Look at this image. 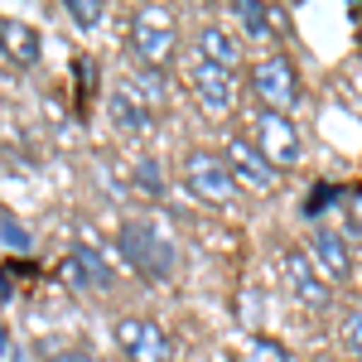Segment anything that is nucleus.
Instances as JSON below:
<instances>
[{"label":"nucleus","mask_w":362,"mask_h":362,"mask_svg":"<svg viewBox=\"0 0 362 362\" xmlns=\"http://www.w3.org/2000/svg\"><path fill=\"white\" fill-rule=\"evenodd\" d=\"M121 251H126L131 271L150 285L174 276V237H169V227L150 223V218H136L121 227Z\"/></svg>","instance_id":"nucleus-1"},{"label":"nucleus","mask_w":362,"mask_h":362,"mask_svg":"<svg viewBox=\"0 0 362 362\" xmlns=\"http://www.w3.org/2000/svg\"><path fill=\"white\" fill-rule=\"evenodd\" d=\"M179 49V29H174V15L165 5H140L136 20H131V54H136L140 68H169V58Z\"/></svg>","instance_id":"nucleus-2"},{"label":"nucleus","mask_w":362,"mask_h":362,"mask_svg":"<svg viewBox=\"0 0 362 362\" xmlns=\"http://www.w3.org/2000/svg\"><path fill=\"white\" fill-rule=\"evenodd\" d=\"M251 140H256V150L276 169H295L300 155H305V140L295 131V121L285 112H271V107H256L251 112Z\"/></svg>","instance_id":"nucleus-3"},{"label":"nucleus","mask_w":362,"mask_h":362,"mask_svg":"<svg viewBox=\"0 0 362 362\" xmlns=\"http://www.w3.org/2000/svg\"><path fill=\"white\" fill-rule=\"evenodd\" d=\"M251 92H256L261 107L290 116V107L300 102V68H295L285 54L261 58V63H251Z\"/></svg>","instance_id":"nucleus-4"},{"label":"nucleus","mask_w":362,"mask_h":362,"mask_svg":"<svg viewBox=\"0 0 362 362\" xmlns=\"http://www.w3.org/2000/svg\"><path fill=\"white\" fill-rule=\"evenodd\" d=\"M112 334H116V348L131 362H174V338L145 314H121Z\"/></svg>","instance_id":"nucleus-5"},{"label":"nucleus","mask_w":362,"mask_h":362,"mask_svg":"<svg viewBox=\"0 0 362 362\" xmlns=\"http://www.w3.org/2000/svg\"><path fill=\"white\" fill-rule=\"evenodd\" d=\"M227 169H232V184H237V194H256V198H266V194H276V184H280V169L256 150V140L247 136H237L232 145H227Z\"/></svg>","instance_id":"nucleus-6"},{"label":"nucleus","mask_w":362,"mask_h":362,"mask_svg":"<svg viewBox=\"0 0 362 362\" xmlns=\"http://www.w3.org/2000/svg\"><path fill=\"white\" fill-rule=\"evenodd\" d=\"M184 184L189 194L203 198V203H232L237 198V184H232V169H227L223 155H208V150H189L184 155Z\"/></svg>","instance_id":"nucleus-7"},{"label":"nucleus","mask_w":362,"mask_h":362,"mask_svg":"<svg viewBox=\"0 0 362 362\" xmlns=\"http://www.w3.org/2000/svg\"><path fill=\"white\" fill-rule=\"evenodd\" d=\"M280 271H285V285L295 290V300L309 309H329V300H334V285L319 276V266L309 261L305 247H285L280 251Z\"/></svg>","instance_id":"nucleus-8"},{"label":"nucleus","mask_w":362,"mask_h":362,"mask_svg":"<svg viewBox=\"0 0 362 362\" xmlns=\"http://www.w3.org/2000/svg\"><path fill=\"white\" fill-rule=\"evenodd\" d=\"M309 261L319 266V276L329 280V285H338V280L353 276V251H348V242H343V232H334V227H319V232H309Z\"/></svg>","instance_id":"nucleus-9"},{"label":"nucleus","mask_w":362,"mask_h":362,"mask_svg":"<svg viewBox=\"0 0 362 362\" xmlns=\"http://www.w3.org/2000/svg\"><path fill=\"white\" fill-rule=\"evenodd\" d=\"M189 83H194V97L208 112H232V102H237V78H232V68H218V63H203V58H198Z\"/></svg>","instance_id":"nucleus-10"},{"label":"nucleus","mask_w":362,"mask_h":362,"mask_svg":"<svg viewBox=\"0 0 362 362\" xmlns=\"http://www.w3.org/2000/svg\"><path fill=\"white\" fill-rule=\"evenodd\" d=\"M63 280H68L73 290H112V285H116L112 266L87 247V242H78V247L63 256Z\"/></svg>","instance_id":"nucleus-11"},{"label":"nucleus","mask_w":362,"mask_h":362,"mask_svg":"<svg viewBox=\"0 0 362 362\" xmlns=\"http://www.w3.org/2000/svg\"><path fill=\"white\" fill-rule=\"evenodd\" d=\"M198 58L203 63H218V68H237L242 63V44L223 25H203L198 29Z\"/></svg>","instance_id":"nucleus-12"},{"label":"nucleus","mask_w":362,"mask_h":362,"mask_svg":"<svg viewBox=\"0 0 362 362\" xmlns=\"http://www.w3.org/2000/svg\"><path fill=\"white\" fill-rule=\"evenodd\" d=\"M0 44H5V54L20 58V63H39V34L25 20H0Z\"/></svg>","instance_id":"nucleus-13"},{"label":"nucleus","mask_w":362,"mask_h":362,"mask_svg":"<svg viewBox=\"0 0 362 362\" xmlns=\"http://www.w3.org/2000/svg\"><path fill=\"white\" fill-rule=\"evenodd\" d=\"M107 112H112V121L121 126V131H150V107H145V102H136L126 87H121V92H112Z\"/></svg>","instance_id":"nucleus-14"},{"label":"nucleus","mask_w":362,"mask_h":362,"mask_svg":"<svg viewBox=\"0 0 362 362\" xmlns=\"http://www.w3.org/2000/svg\"><path fill=\"white\" fill-rule=\"evenodd\" d=\"M232 20L247 29V39H271V29H276L271 5H261V0H237L232 5Z\"/></svg>","instance_id":"nucleus-15"},{"label":"nucleus","mask_w":362,"mask_h":362,"mask_svg":"<svg viewBox=\"0 0 362 362\" xmlns=\"http://www.w3.org/2000/svg\"><path fill=\"white\" fill-rule=\"evenodd\" d=\"M338 338H343V348L362 362V309H348L343 314V324H338Z\"/></svg>","instance_id":"nucleus-16"},{"label":"nucleus","mask_w":362,"mask_h":362,"mask_svg":"<svg viewBox=\"0 0 362 362\" xmlns=\"http://www.w3.org/2000/svg\"><path fill=\"white\" fill-rule=\"evenodd\" d=\"M63 10H68V20H73L78 29H97L102 25V5H97V0H68Z\"/></svg>","instance_id":"nucleus-17"},{"label":"nucleus","mask_w":362,"mask_h":362,"mask_svg":"<svg viewBox=\"0 0 362 362\" xmlns=\"http://www.w3.org/2000/svg\"><path fill=\"white\" fill-rule=\"evenodd\" d=\"M54 362H97L87 348H63V353H54Z\"/></svg>","instance_id":"nucleus-18"},{"label":"nucleus","mask_w":362,"mask_h":362,"mask_svg":"<svg viewBox=\"0 0 362 362\" xmlns=\"http://www.w3.org/2000/svg\"><path fill=\"white\" fill-rule=\"evenodd\" d=\"M309 362H338V358H324V353H319V358H309Z\"/></svg>","instance_id":"nucleus-19"},{"label":"nucleus","mask_w":362,"mask_h":362,"mask_svg":"<svg viewBox=\"0 0 362 362\" xmlns=\"http://www.w3.org/2000/svg\"><path fill=\"white\" fill-rule=\"evenodd\" d=\"M5 353H10V348H5V334H0V358H5Z\"/></svg>","instance_id":"nucleus-20"}]
</instances>
